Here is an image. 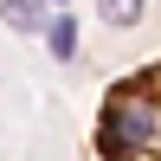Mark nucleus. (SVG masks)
<instances>
[{"label": "nucleus", "instance_id": "1", "mask_svg": "<svg viewBox=\"0 0 161 161\" xmlns=\"http://www.w3.org/2000/svg\"><path fill=\"white\" fill-rule=\"evenodd\" d=\"M97 155L103 161H161V58L136 64L103 90L97 110Z\"/></svg>", "mask_w": 161, "mask_h": 161}, {"label": "nucleus", "instance_id": "2", "mask_svg": "<svg viewBox=\"0 0 161 161\" xmlns=\"http://www.w3.org/2000/svg\"><path fill=\"white\" fill-rule=\"evenodd\" d=\"M7 19L19 26V32H39V19H45V13H39V0H7Z\"/></svg>", "mask_w": 161, "mask_h": 161}, {"label": "nucleus", "instance_id": "3", "mask_svg": "<svg viewBox=\"0 0 161 161\" xmlns=\"http://www.w3.org/2000/svg\"><path fill=\"white\" fill-rule=\"evenodd\" d=\"M103 19L110 26H136L142 19V0H103Z\"/></svg>", "mask_w": 161, "mask_h": 161}, {"label": "nucleus", "instance_id": "4", "mask_svg": "<svg viewBox=\"0 0 161 161\" xmlns=\"http://www.w3.org/2000/svg\"><path fill=\"white\" fill-rule=\"evenodd\" d=\"M52 52H58V58H71V52H77V26H71V19L52 26Z\"/></svg>", "mask_w": 161, "mask_h": 161}]
</instances>
